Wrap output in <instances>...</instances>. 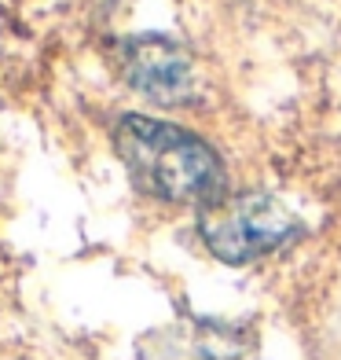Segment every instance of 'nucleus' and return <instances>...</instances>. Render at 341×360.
<instances>
[{
    "instance_id": "1",
    "label": "nucleus",
    "mask_w": 341,
    "mask_h": 360,
    "mask_svg": "<svg viewBox=\"0 0 341 360\" xmlns=\"http://www.w3.org/2000/svg\"><path fill=\"white\" fill-rule=\"evenodd\" d=\"M114 147L133 184L169 202L213 206L224 199V166L217 151L187 129L128 114L114 129Z\"/></svg>"
},
{
    "instance_id": "3",
    "label": "nucleus",
    "mask_w": 341,
    "mask_h": 360,
    "mask_svg": "<svg viewBox=\"0 0 341 360\" xmlns=\"http://www.w3.org/2000/svg\"><path fill=\"white\" fill-rule=\"evenodd\" d=\"M125 77L154 100H180L191 92V59L166 37H136L121 48Z\"/></svg>"
},
{
    "instance_id": "2",
    "label": "nucleus",
    "mask_w": 341,
    "mask_h": 360,
    "mask_svg": "<svg viewBox=\"0 0 341 360\" xmlns=\"http://www.w3.org/2000/svg\"><path fill=\"white\" fill-rule=\"evenodd\" d=\"M297 217L275 199V195H224L213 206L202 210L199 232L206 247L213 250L227 265H242L253 261L275 247H283L286 239L297 236Z\"/></svg>"
}]
</instances>
